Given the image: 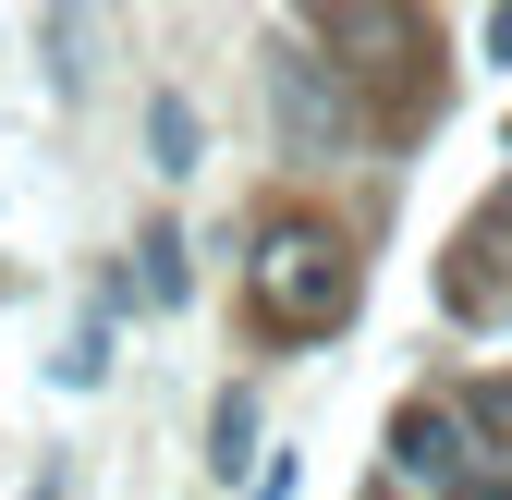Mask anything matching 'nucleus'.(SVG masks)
<instances>
[{"label": "nucleus", "instance_id": "obj_1", "mask_svg": "<svg viewBox=\"0 0 512 500\" xmlns=\"http://www.w3.org/2000/svg\"><path fill=\"white\" fill-rule=\"evenodd\" d=\"M256 318L317 342V330H342L354 318V244L330 220H281V232H256Z\"/></svg>", "mask_w": 512, "mask_h": 500}, {"label": "nucleus", "instance_id": "obj_2", "mask_svg": "<svg viewBox=\"0 0 512 500\" xmlns=\"http://www.w3.org/2000/svg\"><path fill=\"white\" fill-rule=\"evenodd\" d=\"M439 293H452L464 318H500V305H512V196H500V208L464 232V257L439 269Z\"/></svg>", "mask_w": 512, "mask_h": 500}, {"label": "nucleus", "instance_id": "obj_3", "mask_svg": "<svg viewBox=\"0 0 512 500\" xmlns=\"http://www.w3.org/2000/svg\"><path fill=\"white\" fill-rule=\"evenodd\" d=\"M391 464H403L415 488L476 476V464H464V415H452V403H403V415H391Z\"/></svg>", "mask_w": 512, "mask_h": 500}, {"label": "nucleus", "instance_id": "obj_4", "mask_svg": "<svg viewBox=\"0 0 512 500\" xmlns=\"http://www.w3.org/2000/svg\"><path fill=\"white\" fill-rule=\"evenodd\" d=\"M208 440H220V452H208L220 476H244V464H256V391H220V415H208Z\"/></svg>", "mask_w": 512, "mask_h": 500}, {"label": "nucleus", "instance_id": "obj_5", "mask_svg": "<svg viewBox=\"0 0 512 500\" xmlns=\"http://www.w3.org/2000/svg\"><path fill=\"white\" fill-rule=\"evenodd\" d=\"M147 147H159V171H196V98H159L147 110Z\"/></svg>", "mask_w": 512, "mask_h": 500}, {"label": "nucleus", "instance_id": "obj_6", "mask_svg": "<svg viewBox=\"0 0 512 500\" xmlns=\"http://www.w3.org/2000/svg\"><path fill=\"white\" fill-rule=\"evenodd\" d=\"M147 293L183 305V244H171V232H147Z\"/></svg>", "mask_w": 512, "mask_h": 500}, {"label": "nucleus", "instance_id": "obj_7", "mask_svg": "<svg viewBox=\"0 0 512 500\" xmlns=\"http://www.w3.org/2000/svg\"><path fill=\"white\" fill-rule=\"evenodd\" d=\"M464 427H500V440H512V379H476L464 391Z\"/></svg>", "mask_w": 512, "mask_h": 500}, {"label": "nucleus", "instance_id": "obj_8", "mask_svg": "<svg viewBox=\"0 0 512 500\" xmlns=\"http://www.w3.org/2000/svg\"><path fill=\"white\" fill-rule=\"evenodd\" d=\"M439 500H512V476H488V464H476V476H452Z\"/></svg>", "mask_w": 512, "mask_h": 500}]
</instances>
